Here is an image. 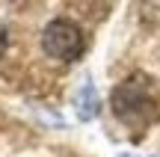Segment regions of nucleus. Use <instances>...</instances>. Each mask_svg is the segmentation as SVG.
Returning a JSON list of instances; mask_svg holds the SVG:
<instances>
[{
	"label": "nucleus",
	"instance_id": "obj_5",
	"mask_svg": "<svg viewBox=\"0 0 160 157\" xmlns=\"http://www.w3.org/2000/svg\"><path fill=\"white\" fill-rule=\"evenodd\" d=\"M122 157H128V154H122Z\"/></svg>",
	"mask_w": 160,
	"mask_h": 157
},
{
	"label": "nucleus",
	"instance_id": "obj_4",
	"mask_svg": "<svg viewBox=\"0 0 160 157\" xmlns=\"http://www.w3.org/2000/svg\"><path fill=\"white\" fill-rule=\"evenodd\" d=\"M6 47H9V33H6V27H0V56L6 53Z\"/></svg>",
	"mask_w": 160,
	"mask_h": 157
},
{
	"label": "nucleus",
	"instance_id": "obj_1",
	"mask_svg": "<svg viewBox=\"0 0 160 157\" xmlns=\"http://www.w3.org/2000/svg\"><path fill=\"white\" fill-rule=\"evenodd\" d=\"M110 107L128 128H145L157 119V95L145 77H128L119 83L110 95Z\"/></svg>",
	"mask_w": 160,
	"mask_h": 157
},
{
	"label": "nucleus",
	"instance_id": "obj_2",
	"mask_svg": "<svg viewBox=\"0 0 160 157\" xmlns=\"http://www.w3.org/2000/svg\"><path fill=\"white\" fill-rule=\"evenodd\" d=\"M83 47H86V36L80 30V24L71 21V18H53L42 30V51L57 62L80 59Z\"/></svg>",
	"mask_w": 160,
	"mask_h": 157
},
{
	"label": "nucleus",
	"instance_id": "obj_3",
	"mask_svg": "<svg viewBox=\"0 0 160 157\" xmlns=\"http://www.w3.org/2000/svg\"><path fill=\"white\" fill-rule=\"evenodd\" d=\"M74 110H77V119H83V122H89V119L98 116L101 104H98V92H95V86H92V80H86L83 86L77 89V95H74Z\"/></svg>",
	"mask_w": 160,
	"mask_h": 157
}]
</instances>
